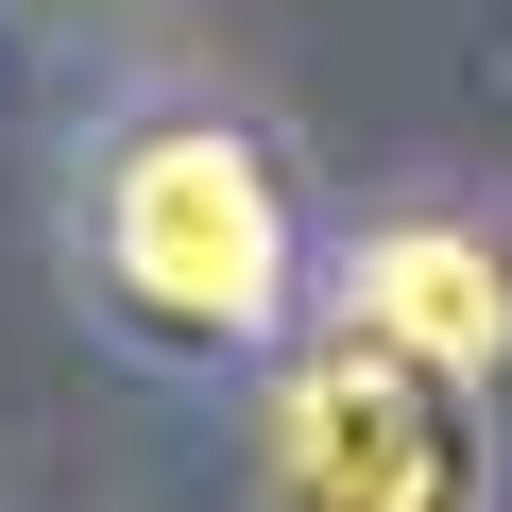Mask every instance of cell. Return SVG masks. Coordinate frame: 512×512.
<instances>
[{
    "label": "cell",
    "instance_id": "1",
    "mask_svg": "<svg viewBox=\"0 0 512 512\" xmlns=\"http://www.w3.org/2000/svg\"><path fill=\"white\" fill-rule=\"evenodd\" d=\"M103 291H120L154 342H256V325L291 308L274 171H256L222 120L120 137V171H103Z\"/></svg>",
    "mask_w": 512,
    "mask_h": 512
},
{
    "label": "cell",
    "instance_id": "2",
    "mask_svg": "<svg viewBox=\"0 0 512 512\" xmlns=\"http://www.w3.org/2000/svg\"><path fill=\"white\" fill-rule=\"evenodd\" d=\"M478 376L376 342L359 308L274 376V495L291 512H478V427H461Z\"/></svg>",
    "mask_w": 512,
    "mask_h": 512
},
{
    "label": "cell",
    "instance_id": "3",
    "mask_svg": "<svg viewBox=\"0 0 512 512\" xmlns=\"http://www.w3.org/2000/svg\"><path fill=\"white\" fill-rule=\"evenodd\" d=\"M342 308H359L376 342L444 359V376H495V359H512V256L461 239V222H376L359 274H342Z\"/></svg>",
    "mask_w": 512,
    "mask_h": 512
}]
</instances>
